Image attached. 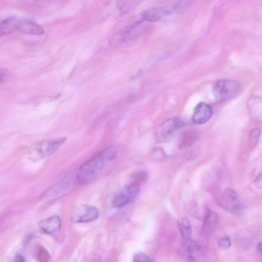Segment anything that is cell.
<instances>
[{
    "mask_svg": "<svg viewBox=\"0 0 262 262\" xmlns=\"http://www.w3.org/2000/svg\"><path fill=\"white\" fill-rule=\"evenodd\" d=\"M217 245L221 250H227L231 245V241L229 236L224 235L219 238L217 242Z\"/></svg>",
    "mask_w": 262,
    "mask_h": 262,
    "instance_id": "obj_21",
    "label": "cell"
},
{
    "mask_svg": "<svg viewBox=\"0 0 262 262\" xmlns=\"http://www.w3.org/2000/svg\"><path fill=\"white\" fill-rule=\"evenodd\" d=\"M213 114L211 106L205 102H199L194 109L192 121L195 124H203L208 122Z\"/></svg>",
    "mask_w": 262,
    "mask_h": 262,
    "instance_id": "obj_11",
    "label": "cell"
},
{
    "mask_svg": "<svg viewBox=\"0 0 262 262\" xmlns=\"http://www.w3.org/2000/svg\"><path fill=\"white\" fill-rule=\"evenodd\" d=\"M19 19L10 16L0 21V38L18 30Z\"/></svg>",
    "mask_w": 262,
    "mask_h": 262,
    "instance_id": "obj_16",
    "label": "cell"
},
{
    "mask_svg": "<svg viewBox=\"0 0 262 262\" xmlns=\"http://www.w3.org/2000/svg\"><path fill=\"white\" fill-rule=\"evenodd\" d=\"M142 21L138 20L115 34L110 39V43L116 45L132 40L141 33L143 27Z\"/></svg>",
    "mask_w": 262,
    "mask_h": 262,
    "instance_id": "obj_9",
    "label": "cell"
},
{
    "mask_svg": "<svg viewBox=\"0 0 262 262\" xmlns=\"http://www.w3.org/2000/svg\"><path fill=\"white\" fill-rule=\"evenodd\" d=\"M247 109L250 117L257 123H260L262 116V101L258 96H251L247 103Z\"/></svg>",
    "mask_w": 262,
    "mask_h": 262,
    "instance_id": "obj_12",
    "label": "cell"
},
{
    "mask_svg": "<svg viewBox=\"0 0 262 262\" xmlns=\"http://www.w3.org/2000/svg\"><path fill=\"white\" fill-rule=\"evenodd\" d=\"M239 89L240 85L236 81L222 79L214 83L213 93L217 101H223L234 97Z\"/></svg>",
    "mask_w": 262,
    "mask_h": 262,
    "instance_id": "obj_5",
    "label": "cell"
},
{
    "mask_svg": "<svg viewBox=\"0 0 262 262\" xmlns=\"http://www.w3.org/2000/svg\"><path fill=\"white\" fill-rule=\"evenodd\" d=\"M39 227L44 233L51 236H54L60 229L61 220L59 216L53 215L40 221Z\"/></svg>",
    "mask_w": 262,
    "mask_h": 262,
    "instance_id": "obj_13",
    "label": "cell"
},
{
    "mask_svg": "<svg viewBox=\"0 0 262 262\" xmlns=\"http://www.w3.org/2000/svg\"><path fill=\"white\" fill-rule=\"evenodd\" d=\"M133 260V262H155L151 258L142 253L135 254Z\"/></svg>",
    "mask_w": 262,
    "mask_h": 262,
    "instance_id": "obj_22",
    "label": "cell"
},
{
    "mask_svg": "<svg viewBox=\"0 0 262 262\" xmlns=\"http://www.w3.org/2000/svg\"><path fill=\"white\" fill-rule=\"evenodd\" d=\"M18 30L25 34L40 35L45 30L42 26L30 20L19 19Z\"/></svg>",
    "mask_w": 262,
    "mask_h": 262,
    "instance_id": "obj_15",
    "label": "cell"
},
{
    "mask_svg": "<svg viewBox=\"0 0 262 262\" xmlns=\"http://www.w3.org/2000/svg\"><path fill=\"white\" fill-rule=\"evenodd\" d=\"M255 184L256 186L259 188L261 189L262 188V176H261V172H260L257 177L256 178V179L255 180Z\"/></svg>",
    "mask_w": 262,
    "mask_h": 262,
    "instance_id": "obj_25",
    "label": "cell"
},
{
    "mask_svg": "<svg viewBox=\"0 0 262 262\" xmlns=\"http://www.w3.org/2000/svg\"><path fill=\"white\" fill-rule=\"evenodd\" d=\"M218 203L224 210L234 214H241L245 209V206L237 194L231 188L223 191L218 200Z\"/></svg>",
    "mask_w": 262,
    "mask_h": 262,
    "instance_id": "obj_4",
    "label": "cell"
},
{
    "mask_svg": "<svg viewBox=\"0 0 262 262\" xmlns=\"http://www.w3.org/2000/svg\"><path fill=\"white\" fill-rule=\"evenodd\" d=\"M256 251L257 254L261 255V242L260 241L256 246Z\"/></svg>",
    "mask_w": 262,
    "mask_h": 262,
    "instance_id": "obj_27",
    "label": "cell"
},
{
    "mask_svg": "<svg viewBox=\"0 0 262 262\" xmlns=\"http://www.w3.org/2000/svg\"><path fill=\"white\" fill-rule=\"evenodd\" d=\"M199 138V133L195 130H187L181 135L178 146L181 149H186L194 144Z\"/></svg>",
    "mask_w": 262,
    "mask_h": 262,
    "instance_id": "obj_17",
    "label": "cell"
},
{
    "mask_svg": "<svg viewBox=\"0 0 262 262\" xmlns=\"http://www.w3.org/2000/svg\"><path fill=\"white\" fill-rule=\"evenodd\" d=\"M177 226L179 232L184 240L190 239L192 230L189 220L183 217L177 221Z\"/></svg>",
    "mask_w": 262,
    "mask_h": 262,
    "instance_id": "obj_18",
    "label": "cell"
},
{
    "mask_svg": "<svg viewBox=\"0 0 262 262\" xmlns=\"http://www.w3.org/2000/svg\"><path fill=\"white\" fill-rule=\"evenodd\" d=\"M260 129L258 128H253L250 133L249 141L251 145H256L258 143L260 135Z\"/></svg>",
    "mask_w": 262,
    "mask_h": 262,
    "instance_id": "obj_20",
    "label": "cell"
},
{
    "mask_svg": "<svg viewBox=\"0 0 262 262\" xmlns=\"http://www.w3.org/2000/svg\"><path fill=\"white\" fill-rule=\"evenodd\" d=\"M183 124L182 120L177 117L165 121L156 130L155 136L157 140L159 142L168 141Z\"/></svg>",
    "mask_w": 262,
    "mask_h": 262,
    "instance_id": "obj_8",
    "label": "cell"
},
{
    "mask_svg": "<svg viewBox=\"0 0 262 262\" xmlns=\"http://www.w3.org/2000/svg\"><path fill=\"white\" fill-rule=\"evenodd\" d=\"M139 1H122L120 2L119 9L122 13H127L133 9L137 5H138Z\"/></svg>",
    "mask_w": 262,
    "mask_h": 262,
    "instance_id": "obj_19",
    "label": "cell"
},
{
    "mask_svg": "<svg viewBox=\"0 0 262 262\" xmlns=\"http://www.w3.org/2000/svg\"><path fill=\"white\" fill-rule=\"evenodd\" d=\"M8 71L5 69H0V84L5 80L7 77Z\"/></svg>",
    "mask_w": 262,
    "mask_h": 262,
    "instance_id": "obj_24",
    "label": "cell"
},
{
    "mask_svg": "<svg viewBox=\"0 0 262 262\" xmlns=\"http://www.w3.org/2000/svg\"><path fill=\"white\" fill-rule=\"evenodd\" d=\"M15 262H27L24 257L20 254H17L15 257Z\"/></svg>",
    "mask_w": 262,
    "mask_h": 262,
    "instance_id": "obj_26",
    "label": "cell"
},
{
    "mask_svg": "<svg viewBox=\"0 0 262 262\" xmlns=\"http://www.w3.org/2000/svg\"><path fill=\"white\" fill-rule=\"evenodd\" d=\"M203 222V232L206 236H209L216 229L219 223V216L214 211L208 210Z\"/></svg>",
    "mask_w": 262,
    "mask_h": 262,
    "instance_id": "obj_14",
    "label": "cell"
},
{
    "mask_svg": "<svg viewBox=\"0 0 262 262\" xmlns=\"http://www.w3.org/2000/svg\"><path fill=\"white\" fill-rule=\"evenodd\" d=\"M187 5L185 2H181L171 5L150 8L142 12L140 20L150 22L162 20L180 13Z\"/></svg>",
    "mask_w": 262,
    "mask_h": 262,
    "instance_id": "obj_2",
    "label": "cell"
},
{
    "mask_svg": "<svg viewBox=\"0 0 262 262\" xmlns=\"http://www.w3.org/2000/svg\"><path fill=\"white\" fill-rule=\"evenodd\" d=\"M139 191V184L135 182L121 187L116 191L113 197V206L120 208L126 205L137 196Z\"/></svg>",
    "mask_w": 262,
    "mask_h": 262,
    "instance_id": "obj_6",
    "label": "cell"
},
{
    "mask_svg": "<svg viewBox=\"0 0 262 262\" xmlns=\"http://www.w3.org/2000/svg\"><path fill=\"white\" fill-rule=\"evenodd\" d=\"M99 216L97 209L89 205H81L72 212L71 220L73 223H88L95 221Z\"/></svg>",
    "mask_w": 262,
    "mask_h": 262,
    "instance_id": "obj_10",
    "label": "cell"
},
{
    "mask_svg": "<svg viewBox=\"0 0 262 262\" xmlns=\"http://www.w3.org/2000/svg\"><path fill=\"white\" fill-rule=\"evenodd\" d=\"M121 145H111L95 155L80 166L76 178L81 184L90 183L108 171L122 154Z\"/></svg>",
    "mask_w": 262,
    "mask_h": 262,
    "instance_id": "obj_1",
    "label": "cell"
},
{
    "mask_svg": "<svg viewBox=\"0 0 262 262\" xmlns=\"http://www.w3.org/2000/svg\"><path fill=\"white\" fill-rule=\"evenodd\" d=\"M65 138L41 141L32 145L28 150L29 159L36 162L48 157L57 150L64 142Z\"/></svg>",
    "mask_w": 262,
    "mask_h": 262,
    "instance_id": "obj_3",
    "label": "cell"
},
{
    "mask_svg": "<svg viewBox=\"0 0 262 262\" xmlns=\"http://www.w3.org/2000/svg\"><path fill=\"white\" fill-rule=\"evenodd\" d=\"M152 158L159 161H163L166 158V155L162 149L157 148L155 149L151 154Z\"/></svg>",
    "mask_w": 262,
    "mask_h": 262,
    "instance_id": "obj_23",
    "label": "cell"
},
{
    "mask_svg": "<svg viewBox=\"0 0 262 262\" xmlns=\"http://www.w3.org/2000/svg\"><path fill=\"white\" fill-rule=\"evenodd\" d=\"M180 254L187 262H201L204 258L202 245L190 239L184 240L180 247Z\"/></svg>",
    "mask_w": 262,
    "mask_h": 262,
    "instance_id": "obj_7",
    "label": "cell"
}]
</instances>
